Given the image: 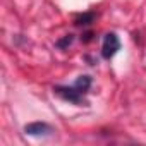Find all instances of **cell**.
Returning <instances> with one entry per match:
<instances>
[{
  "label": "cell",
  "instance_id": "7a4b0ae2",
  "mask_svg": "<svg viewBox=\"0 0 146 146\" xmlns=\"http://www.w3.org/2000/svg\"><path fill=\"white\" fill-rule=\"evenodd\" d=\"M55 95H58L60 98H64L65 102H70V103H81L83 102V95L76 86H57L53 88Z\"/></svg>",
  "mask_w": 146,
  "mask_h": 146
},
{
  "label": "cell",
  "instance_id": "8992f818",
  "mask_svg": "<svg viewBox=\"0 0 146 146\" xmlns=\"http://www.w3.org/2000/svg\"><path fill=\"white\" fill-rule=\"evenodd\" d=\"M70 41H72V36H70V35H67V36L64 38V41H58V46H62V48H64L65 45H70Z\"/></svg>",
  "mask_w": 146,
  "mask_h": 146
},
{
  "label": "cell",
  "instance_id": "6da1fadb",
  "mask_svg": "<svg viewBox=\"0 0 146 146\" xmlns=\"http://www.w3.org/2000/svg\"><path fill=\"white\" fill-rule=\"evenodd\" d=\"M120 50V40L115 33H107L103 38V45H102V55L103 58H112L117 52Z\"/></svg>",
  "mask_w": 146,
  "mask_h": 146
},
{
  "label": "cell",
  "instance_id": "5b68a950",
  "mask_svg": "<svg viewBox=\"0 0 146 146\" xmlns=\"http://www.w3.org/2000/svg\"><path fill=\"white\" fill-rule=\"evenodd\" d=\"M93 19H95V14H93V12H90V14H83L79 19H76V24H79V26H81V24H90Z\"/></svg>",
  "mask_w": 146,
  "mask_h": 146
},
{
  "label": "cell",
  "instance_id": "277c9868",
  "mask_svg": "<svg viewBox=\"0 0 146 146\" xmlns=\"http://www.w3.org/2000/svg\"><path fill=\"white\" fill-rule=\"evenodd\" d=\"M74 86H76L81 93H86V91L90 90V86H91V78H90V76H81V78H78V81L74 83Z\"/></svg>",
  "mask_w": 146,
  "mask_h": 146
},
{
  "label": "cell",
  "instance_id": "3957f363",
  "mask_svg": "<svg viewBox=\"0 0 146 146\" xmlns=\"http://www.w3.org/2000/svg\"><path fill=\"white\" fill-rule=\"evenodd\" d=\"M24 132L29 136H48L52 132V127L46 122H31L24 127Z\"/></svg>",
  "mask_w": 146,
  "mask_h": 146
}]
</instances>
